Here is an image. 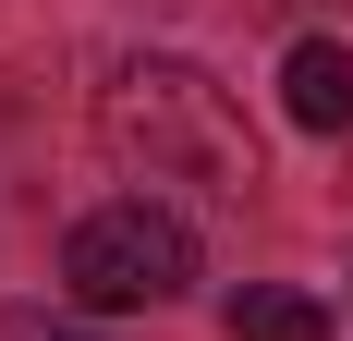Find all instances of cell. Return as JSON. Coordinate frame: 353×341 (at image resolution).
Returning <instances> with one entry per match:
<instances>
[{
	"label": "cell",
	"instance_id": "cell-3",
	"mask_svg": "<svg viewBox=\"0 0 353 341\" xmlns=\"http://www.w3.org/2000/svg\"><path fill=\"white\" fill-rule=\"evenodd\" d=\"M281 110L305 122V135H353V49H341V37H292Z\"/></svg>",
	"mask_w": 353,
	"mask_h": 341
},
{
	"label": "cell",
	"instance_id": "cell-1",
	"mask_svg": "<svg viewBox=\"0 0 353 341\" xmlns=\"http://www.w3.org/2000/svg\"><path fill=\"white\" fill-rule=\"evenodd\" d=\"M98 135H110L122 170L183 183V195H219V207H244V183H256V135L232 110V86L208 61H183V49H146V61L110 73L98 86Z\"/></svg>",
	"mask_w": 353,
	"mask_h": 341
},
{
	"label": "cell",
	"instance_id": "cell-5",
	"mask_svg": "<svg viewBox=\"0 0 353 341\" xmlns=\"http://www.w3.org/2000/svg\"><path fill=\"white\" fill-rule=\"evenodd\" d=\"M0 341H73V329H37V317H25V329H0Z\"/></svg>",
	"mask_w": 353,
	"mask_h": 341
},
{
	"label": "cell",
	"instance_id": "cell-2",
	"mask_svg": "<svg viewBox=\"0 0 353 341\" xmlns=\"http://www.w3.org/2000/svg\"><path fill=\"white\" fill-rule=\"evenodd\" d=\"M195 280V232H183L159 195H122V207H85L61 244V293L85 317H134V305H171Z\"/></svg>",
	"mask_w": 353,
	"mask_h": 341
},
{
	"label": "cell",
	"instance_id": "cell-4",
	"mask_svg": "<svg viewBox=\"0 0 353 341\" xmlns=\"http://www.w3.org/2000/svg\"><path fill=\"white\" fill-rule=\"evenodd\" d=\"M219 329H232V341H329V305H317V293H268V280H256V293L219 305Z\"/></svg>",
	"mask_w": 353,
	"mask_h": 341
}]
</instances>
